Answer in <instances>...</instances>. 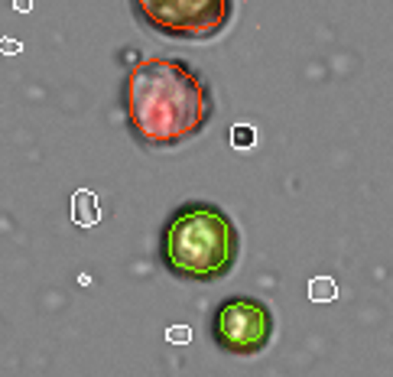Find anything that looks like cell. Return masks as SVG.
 Wrapping results in <instances>:
<instances>
[{"label":"cell","mask_w":393,"mask_h":377,"mask_svg":"<svg viewBox=\"0 0 393 377\" xmlns=\"http://www.w3.org/2000/svg\"><path fill=\"white\" fill-rule=\"evenodd\" d=\"M211 342L227 354H260L273 342V312L263 299L231 296L211 316Z\"/></svg>","instance_id":"277c9868"},{"label":"cell","mask_w":393,"mask_h":377,"mask_svg":"<svg viewBox=\"0 0 393 377\" xmlns=\"http://www.w3.org/2000/svg\"><path fill=\"white\" fill-rule=\"evenodd\" d=\"M134 17L166 39H215L235 20V0H130Z\"/></svg>","instance_id":"3957f363"},{"label":"cell","mask_w":393,"mask_h":377,"mask_svg":"<svg viewBox=\"0 0 393 377\" xmlns=\"http://www.w3.org/2000/svg\"><path fill=\"white\" fill-rule=\"evenodd\" d=\"M20 49H23V46H20L17 39H0V52H4V56H17Z\"/></svg>","instance_id":"9c48e42d"},{"label":"cell","mask_w":393,"mask_h":377,"mask_svg":"<svg viewBox=\"0 0 393 377\" xmlns=\"http://www.w3.org/2000/svg\"><path fill=\"white\" fill-rule=\"evenodd\" d=\"M241 254V235L225 209L185 202L169 215L159 237V260L176 280L215 283L227 277Z\"/></svg>","instance_id":"7a4b0ae2"},{"label":"cell","mask_w":393,"mask_h":377,"mask_svg":"<svg viewBox=\"0 0 393 377\" xmlns=\"http://www.w3.org/2000/svg\"><path fill=\"white\" fill-rule=\"evenodd\" d=\"M13 7H17L20 13H30V7H33V0H13Z\"/></svg>","instance_id":"30bf717a"},{"label":"cell","mask_w":393,"mask_h":377,"mask_svg":"<svg viewBox=\"0 0 393 377\" xmlns=\"http://www.w3.org/2000/svg\"><path fill=\"white\" fill-rule=\"evenodd\" d=\"M120 104L130 137L146 150L182 147L215 118L208 78L192 62L173 56H150L127 68Z\"/></svg>","instance_id":"6da1fadb"},{"label":"cell","mask_w":393,"mask_h":377,"mask_svg":"<svg viewBox=\"0 0 393 377\" xmlns=\"http://www.w3.org/2000/svg\"><path fill=\"white\" fill-rule=\"evenodd\" d=\"M231 143H235L237 150H251L254 143H257V134H254V127H247V124L231 127Z\"/></svg>","instance_id":"52a82bcc"},{"label":"cell","mask_w":393,"mask_h":377,"mask_svg":"<svg viewBox=\"0 0 393 377\" xmlns=\"http://www.w3.org/2000/svg\"><path fill=\"white\" fill-rule=\"evenodd\" d=\"M309 299L312 302H332V299H338V286H335V280L332 277L309 280Z\"/></svg>","instance_id":"8992f818"},{"label":"cell","mask_w":393,"mask_h":377,"mask_svg":"<svg viewBox=\"0 0 393 377\" xmlns=\"http://www.w3.org/2000/svg\"><path fill=\"white\" fill-rule=\"evenodd\" d=\"M72 221H75L78 228H94L101 221V209H98V199H94V192H85V189H78V192L72 195Z\"/></svg>","instance_id":"5b68a950"},{"label":"cell","mask_w":393,"mask_h":377,"mask_svg":"<svg viewBox=\"0 0 393 377\" xmlns=\"http://www.w3.org/2000/svg\"><path fill=\"white\" fill-rule=\"evenodd\" d=\"M166 338L173 345H185V342H192V328H185V326H173L166 332Z\"/></svg>","instance_id":"ba28073f"}]
</instances>
